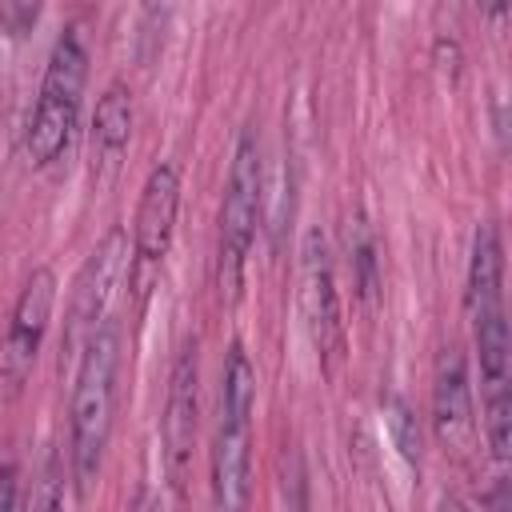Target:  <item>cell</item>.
<instances>
[{
	"mask_svg": "<svg viewBox=\"0 0 512 512\" xmlns=\"http://www.w3.org/2000/svg\"><path fill=\"white\" fill-rule=\"evenodd\" d=\"M432 424H436V436H440L452 452L472 448V436H476L472 388H468V364H464V356H460L456 348H448V352L440 356V368H436Z\"/></svg>",
	"mask_w": 512,
	"mask_h": 512,
	"instance_id": "cell-11",
	"label": "cell"
},
{
	"mask_svg": "<svg viewBox=\"0 0 512 512\" xmlns=\"http://www.w3.org/2000/svg\"><path fill=\"white\" fill-rule=\"evenodd\" d=\"M24 512H64V468H60L56 452L44 456V464H40L32 488H28Z\"/></svg>",
	"mask_w": 512,
	"mask_h": 512,
	"instance_id": "cell-13",
	"label": "cell"
},
{
	"mask_svg": "<svg viewBox=\"0 0 512 512\" xmlns=\"http://www.w3.org/2000/svg\"><path fill=\"white\" fill-rule=\"evenodd\" d=\"M128 272V236L124 228H112L96 248L92 256L84 260L80 276H76V288H72V312H68V332H64V352L68 356H80L84 344L100 332L104 324V312L120 288Z\"/></svg>",
	"mask_w": 512,
	"mask_h": 512,
	"instance_id": "cell-6",
	"label": "cell"
},
{
	"mask_svg": "<svg viewBox=\"0 0 512 512\" xmlns=\"http://www.w3.org/2000/svg\"><path fill=\"white\" fill-rule=\"evenodd\" d=\"M348 244H352V268H356L360 300L372 304V292H376V244H372V232L364 228V220H356Z\"/></svg>",
	"mask_w": 512,
	"mask_h": 512,
	"instance_id": "cell-15",
	"label": "cell"
},
{
	"mask_svg": "<svg viewBox=\"0 0 512 512\" xmlns=\"http://www.w3.org/2000/svg\"><path fill=\"white\" fill-rule=\"evenodd\" d=\"M84 80H88V52H84L76 28H68L48 56V68L40 80V100H36L28 132H24V152L32 164H52L64 152V144L76 128V116H80Z\"/></svg>",
	"mask_w": 512,
	"mask_h": 512,
	"instance_id": "cell-4",
	"label": "cell"
},
{
	"mask_svg": "<svg viewBox=\"0 0 512 512\" xmlns=\"http://www.w3.org/2000/svg\"><path fill=\"white\" fill-rule=\"evenodd\" d=\"M176 212H180V172L176 164H156L144 180L140 208H136V232H132L136 260L144 268H156L164 260L172 232H176Z\"/></svg>",
	"mask_w": 512,
	"mask_h": 512,
	"instance_id": "cell-9",
	"label": "cell"
},
{
	"mask_svg": "<svg viewBox=\"0 0 512 512\" xmlns=\"http://www.w3.org/2000/svg\"><path fill=\"white\" fill-rule=\"evenodd\" d=\"M504 256H500V232L492 224H480L472 236L468 256V320L480 352V376L488 380V392H504L508 380V320H504Z\"/></svg>",
	"mask_w": 512,
	"mask_h": 512,
	"instance_id": "cell-3",
	"label": "cell"
},
{
	"mask_svg": "<svg viewBox=\"0 0 512 512\" xmlns=\"http://www.w3.org/2000/svg\"><path fill=\"white\" fill-rule=\"evenodd\" d=\"M116 372H120V332L116 324H100V332L84 344L80 352V372L72 388V476L80 496H88L108 432H112V412H116Z\"/></svg>",
	"mask_w": 512,
	"mask_h": 512,
	"instance_id": "cell-1",
	"label": "cell"
},
{
	"mask_svg": "<svg viewBox=\"0 0 512 512\" xmlns=\"http://www.w3.org/2000/svg\"><path fill=\"white\" fill-rule=\"evenodd\" d=\"M440 512H468V508H464L460 500H444V504H440Z\"/></svg>",
	"mask_w": 512,
	"mask_h": 512,
	"instance_id": "cell-18",
	"label": "cell"
},
{
	"mask_svg": "<svg viewBox=\"0 0 512 512\" xmlns=\"http://www.w3.org/2000/svg\"><path fill=\"white\" fill-rule=\"evenodd\" d=\"M0 512H16V468H0Z\"/></svg>",
	"mask_w": 512,
	"mask_h": 512,
	"instance_id": "cell-17",
	"label": "cell"
},
{
	"mask_svg": "<svg viewBox=\"0 0 512 512\" xmlns=\"http://www.w3.org/2000/svg\"><path fill=\"white\" fill-rule=\"evenodd\" d=\"M128 136H132V92L124 84H108L104 96L96 100V116H92V180H96V188L116 176Z\"/></svg>",
	"mask_w": 512,
	"mask_h": 512,
	"instance_id": "cell-12",
	"label": "cell"
},
{
	"mask_svg": "<svg viewBox=\"0 0 512 512\" xmlns=\"http://www.w3.org/2000/svg\"><path fill=\"white\" fill-rule=\"evenodd\" d=\"M196 412H200V368H196V344H188L168 376V400L160 416V440H164V472L172 492L188 488L192 472V444H196Z\"/></svg>",
	"mask_w": 512,
	"mask_h": 512,
	"instance_id": "cell-7",
	"label": "cell"
},
{
	"mask_svg": "<svg viewBox=\"0 0 512 512\" xmlns=\"http://www.w3.org/2000/svg\"><path fill=\"white\" fill-rule=\"evenodd\" d=\"M52 304H56V276H52V268H36L16 296L12 324H8V336L0 348V384L8 392H20V384L32 372V360H36L40 340L52 320Z\"/></svg>",
	"mask_w": 512,
	"mask_h": 512,
	"instance_id": "cell-8",
	"label": "cell"
},
{
	"mask_svg": "<svg viewBox=\"0 0 512 512\" xmlns=\"http://www.w3.org/2000/svg\"><path fill=\"white\" fill-rule=\"evenodd\" d=\"M388 424H392V436H396L404 460L416 464V460H420V432H416V416H412V408H408L400 396L388 400Z\"/></svg>",
	"mask_w": 512,
	"mask_h": 512,
	"instance_id": "cell-16",
	"label": "cell"
},
{
	"mask_svg": "<svg viewBox=\"0 0 512 512\" xmlns=\"http://www.w3.org/2000/svg\"><path fill=\"white\" fill-rule=\"evenodd\" d=\"M484 432H488L492 456L496 460H508V452H512V400H508V388L504 392H488Z\"/></svg>",
	"mask_w": 512,
	"mask_h": 512,
	"instance_id": "cell-14",
	"label": "cell"
},
{
	"mask_svg": "<svg viewBox=\"0 0 512 512\" xmlns=\"http://www.w3.org/2000/svg\"><path fill=\"white\" fill-rule=\"evenodd\" d=\"M260 188H264V164H260V140L256 132H244L232 156L224 204H220V252H216V288L228 304L240 300L244 284V260L256 236L260 220Z\"/></svg>",
	"mask_w": 512,
	"mask_h": 512,
	"instance_id": "cell-5",
	"label": "cell"
},
{
	"mask_svg": "<svg viewBox=\"0 0 512 512\" xmlns=\"http://www.w3.org/2000/svg\"><path fill=\"white\" fill-rule=\"evenodd\" d=\"M252 404L256 368L244 344H232L220 380V416L212 440V496L220 512H244L252 496Z\"/></svg>",
	"mask_w": 512,
	"mask_h": 512,
	"instance_id": "cell-2",
	"label": "cell"
},
{
	"mask_svg": "<svg viewBox=\"0 0 512 512\" xmlns=\"http://www.w3.org/2000/svg\"><path fill=\"white\" fill-rule=\"evenodd\" d=\"M304 316H308V332H312L320 360L336 356L340 308H336V280H332V264H328V248L320 232H308L304 240Z\"/></svg>",
	"mask_w": 512,
	"mask_h": 512,
	"instance_id": "cell-10",
	"label": "cell"
},
{
	"mask_svg": "<svg viewBox=\"0 0 512 512\" xmlns=\"http://www.w3.org/2000/svg\"><path fill=\"white\" fill-rule=\"evenodd\" d=\"M136 512H156V504H152V500H140V504H136Z\"/></svg>",
	"mask_w": 512,
	"mask_h": 512,
	"instance_id": "cell-19",
	"label": "cell"
}]
</instances>
